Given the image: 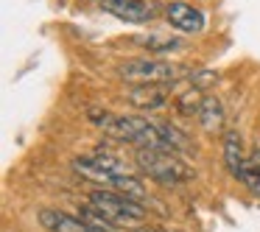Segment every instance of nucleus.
Masks as SVG:
<instances>
[{
	"label": "nucleus",
	"instance_id": "1",
	"mask_svg": "<svg viewBox=\"0 0 260 232\" xmlns=\"http://www.w3.org/2000/svg\"><path fill=\"white\" fill-rule=\"evenodd\" d=\"M92 123L101 126L107 135L126 140L137 148H151V151H185L187 137L176 131L168 123H157L143 115H112V112H90Z\"/></svg>",
	"mask_w": 260,
	"mask_h": 232
},
{
	"label": "nucleus",
	"instance_id": "2",
	"mask_svg": "<svg viewBox=\"0 0 260 232\" xmlns=\"http://www.w3.org/2000/svg\"><path fill=\"white\" fill-rule=\"evenodd\" d=\"M87 202H90L112 226H135L148 215L146 210H143V202H135V198L123 196V193H118V190L95 187V190H90Z\"/></svg>",
	"mask_w": 260,
	"mask_h": 232
},
{
	"label": "nucleus",
	"instance_id": "3",
	"mask_svg": "<svg viewBox=\"0 0 260 232\" xmlns=\"http://www.w3.org/2000/svg\"><path fill=\"white\" fill-rule=\"evenodd\" d=\"M137 165L143 168V174H148L151 179L162 182V185H182V182L193 179V171L176 157L174 151H151V148H137L135 154Z\"/></svg>",
	"mask_w": 260,
	"mask_h": 232
},
{
	"label": "nucleus",
	"instance_id": "4",
	"mask_svg": "<svg viewBox=\"0 0 260 232\" xmlns=\"http://www.w3.org/2000/svg\"><path fill=\"white\" fill-rule=\"evenodd\" d=\"M182 70L176 64L165 62V59H129L118 68V76L129 84L140 87V84H171V81L179 79Z\"/></svg>",
	"mask_w": 260,
	"mask_h": 232
},
{
	"label": "nucleus",
	"instance_id": "5",
	"mask_svg": "<svg viewBox=\"0 0 260 232\" xmlns=\"http://www.w3.org/2000/svg\"><path fill=\"white\" fill-rule=\"evenodd\" d=\"M101 9L123 23H151L159 14L157 0H101Z\"/></svg>",
	"mask_w": 260,
	"mask_h": 232
},
{
	"label": "nucleus",
	"instance_id": "6",
	"mask_svg": "<svg viewBox=\"0 0 260 232\" xmlns=\"http://www.w3.org/2000/svg\"><path fill=\"white\" fill-rule=\"evenodd\" d=\"M162 14L176 31H182V34H202L204 31L202 9L190 6V3H185V0H171V3H165Z\"/></svg>",
	"mask_w": 260,
	"mask_h": 232
},
{
	"label": "nucleus",
	"instance_id": "7",
	"mask_svg": "<svg viewBox=\"0 0 260 232\" xmlns=\"http://www.w3.org/2000/svg\"><path fill=\"white\" fill-rule=\"evenodd\" d=\"M40 224L48 232H104L98 226L87 224L79 215H68V213H59V210H51V207L40 210Z\"/></svg>",
	"mask_w": 260,
	"mask_h": 232
},
{
	"label": "nucleus",
	"instance_id": "8",
	"mask_svg": "<svg viewBox=\"0 0 260 232\" xmlns=\"http://www.w3.org/2000/svg\"><path fill=\"white\" fill-rule=\"evenodd\" d=\"M126 98L137 109H159L168 104V90H165V84H140L135 90H129Z\"/></svg>",
	"mask_w": 260,
	"mask_h": 232
},
{
	"label": "nucleus",
	"instance_id": "9",
	"mask_svg": "<svg viewBox=\"0 0 260 232\" xmlns=\"http://www.w3.org/2000/svg\"><path fill=\"white\" fill-rule=\"evenodd\" d=\"M224 162H226V171H230L232 176H241L243 165L249 162L246 157H243V143H241V135H238L235 129H230L224 135Z\"/></svg>",
	"mask_w": 260,
	"mask_h": 232
},
{
	"label": "nucleus",
	"instance_id": "10",
	"mask_svg": "<svg viewBox=\"0 0 260 232\" xmlns=\"http://www.w3.org/2000/svg\"><path fill=\"white\" fill-rule=\"evenodd\" d=\"M196 118H199V123H202L204 131L215 135V131H221V126H224V107H221V101L215 95H204L202 109H199Z\"/></svg>",
	"mask_w": 260,
	"mask_h": 232
},
{
	"label": "nucleus",
	"instance_id": "11",
	"mask_svg": "<svg viewBox=\"0 0 260 232\" xmlns=\"http://www.w3.org/2000/svg\"><path fill=\"white\" fill-rule=\"evenodd\" d=\"M137 45L146 48L148 53H171V51H179L182 40L179 37H159V34H148V37H137Z\"/></svg>",
	"mask_w": 260,
	"mask_h": 232
},
{
	"label": "nucleus",
	"instance_id": "12",
	"mask_svg": "<svg viewBox=\"0 0 260 232\" xmlns=\"http://www.w3.org/2000/svg\"><path fill=\"white\" fill-rule=\"evenodd\" d=\"M238 182H243V185H246L249 190L260 196V174H257V168H254L252 162L243 165V171H241V176H238Z\"/></svg>",
	"mask_w": 260,
	"mask_h": 232
},
{
	"label": "nucleus",
	"instance_id": "13",
	"mask_svg": "<svg viewBox=\"0 0 260 232\" xmlns=\"http://www.w3.org/2000/svg\"><path fill=\"white\" fill-rule=\"evenodd\" d=\"M249 162L257 168V174H260V146L257 148H252V154H249Z\"/></svg>",
	"mask_w": 260,
	"mask_h": 232
},
{
	"label": "nucleus",
	"instance_id": "14",
	"mask_svg": "<svg viewBox=\"0 0 260 232\" xmlns=\"http://www.w3.org/2000/svg\"><path fill=\"white\" fill-rule=\"evenodd\" d=\"M135 232H176V229H159V226H140Z\"/></svg>",
	"mask_w": 260,
	"mask_h": 232
}]
</instances>
